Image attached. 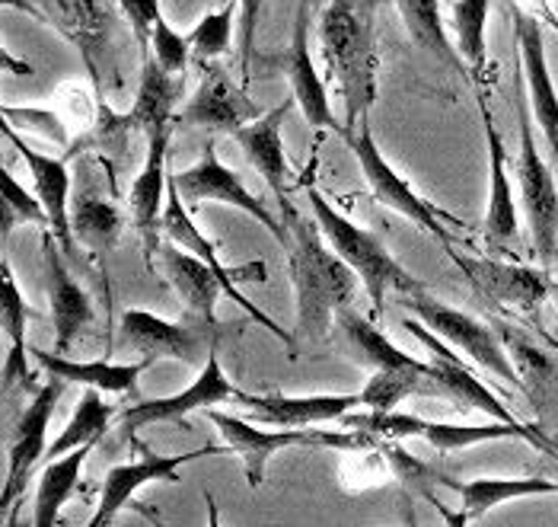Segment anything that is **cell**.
<instances>
[{"mask_svg": "<svg viewBox=\"0 0 558 527\" xmlns=\"http://www.w3.org/2000/svg\"><path fill=\"white\" fill-rule=\"evenodd\" d=\"M281 224L288 230V272L298 295L294 343H326L339 310L354 304L357 275L336 256L316 218H306L294 199L281 205Z\"/></svg>", "mask_w": 558, "mask_h": 527, "instance_id": "1", "label": "cell"}, {"mask_svg": "<svg viewBox=\"0 0 558 527\" xmlns=\"http://www.w3.org/2000/svg\"><path fill=\"white\" fill-rule=\"evenodd\" d=\"M377 10L380 0H329L319 13L316 36L329 64V81L344 103L342 129L367 119L377 103Z\"/></svg>", "mask_w": 558, "mask_h": 527, "instance_id": "2", "label": "cell"}, {"mask_svg": "<svg viewBox=\"0 0 558 527\" xmlns=\"http://www.w3.org/2000/svg\"><path fill=\"white\" fill-rule=\"evenodd\" d=\"M306 202H310V212H313V218L319 224L326 243L336 250L339 260L351 265L357 282L364 285V291L371 298V308H374V316H380L387 310L389 291H396V295L425 291V282L415 278L405 265L389 253L384 237H377L374 230H364L354 220L344 218L342 212L313 182H306Z\"/></svg>", "mask_w": 558, "mask_h": 527, "instance_id": "3", "label": "cell"}, {"mask_svg": "<svg viewBox=\"0 0 558 527\" xmlns=\"http://www.w3.org/2000/svg\"><path fill=\"white\" fill-rule=\"evenodd\" d=\"M339 134L344 137V147L351 151V157L357 160V170L364 176L371 195L377 199V205H384V208H389L399 218L412 220L418 230H425L428 237H434L444 247L457 243V237H453V230L447 224L460 227V220L453 218V215H447V212H440L437 205H430L428 199L409 179H402V173L384 157V151H380L374 132H371L367 119H361L357 125H344Z\"/></svg>", "mask_w": 558, "mask_h": 527, "instance_id": "4", "label": "cell"}, {"mask_svg": "<svg viewBox=\"0 0 558 527\" xmlns=\"http://www.w3.org/2000/svg\"><path fill=\"white\" fill-rule=\"evenodd\" d=\"M339 426L377 435V439H422L437 454H453V451H466V447L485 444V441L505 439L530 441L533 447L549 454V435L539 426H508V422H498V419H492L488 426H450V422H430V419L396 412V409H389V412H374V409L354 412L351 409L339 419Z\"/></svg>", "mask_w": 558, "mask_h": 527, "instance_id": "5", "label": "cell"}, {"mask_svg": "<svg viewBox=\"0 0 558 527\" xmlns=\"http://www.w3.org/2000/svg\"><path fill=\"white\" fill-rule=\"evenodd\" d=\"M205 419L217 426V432L223 435V447L227 454H236L243 460V470H246V483L250 489H258L265 483V474H268V460L284 451V447H336V451H348V447H361V444H371L377 435H367V432H354V429H344V432H326V429H256L250 419L243 416H230V412H220L217 406L205 409Z\"/></svg>", "mask_w": 558, "mask_h": 527, "instance_id": "6", "label": "cell"}, {"mask_svg": "<svg viewBox=\"0 0 558 527\" xmlns=\"http://www.w3.org/2000/svg\"><path fill=\"white\" fill-rule=\"evenodd\" d=\"M517 129H520V157H517V179L523 215L530 224L533 253L543 268H553L558 260V185L549 164L543 160L533 134V116L526 109V96L517 93Z\"/></svg>", "mask_w": 558, "mask_h": 527, "instance_id": "7", "label": "cell"}, {"mask_svg": "<svg viewBox=\"0 0 558 527\" xmlns=\"http://www.w3.org/2000/svg\"><path fill=\"white\" fill-rule=\"evenodd\" d=\"M402 308L409 310L415 320H422L430 333H437L444 343H450L453 349H460L470 361H475L482 371L495 374L498 381H505L508 387H514L523 394L520 374L508 358V349L501 343V336L495 333L492 323L475 320L466 310L450 308L437 298H430L428 291H415V295H399Z\"/></svg>", "mask_w": 558, "mask_h": 527, "instance_id": "8", "label": "cell"}, {"mask_svg": "<svg viewBox=\"0 0 558 527\" xmlns=\"http://www.w3.org/2000/svg\"><path fill=\"white\" fill-rule=\"evenodd\" d=\"M160 230H163V237L172 240L175 247L189 250L192 256H198L202 263L208 265L217 278L223 282L227 298H230V301H236L240 308L246 310V316H250V320H256L258 326H265L275 339H281L288 349L298 351L294 333L281 330V326H278L265 310L256 308V304H253L250 298H243V291H240V285H243V282H268V268H265V263H246V265H240V268H230V265L220 263V260H217V243L215 240H208V237L198 230V224L192 220V215H189V205L182 202V195H179V189H175V182H172V173H170V192H167V205H163V218H160Z\"/></svg>", "mask_w": 558, "mask_h": 527, "instance_id": "9", "label": "cell"}, {"mask_svg": "<svg viewBox=\"0 0 558 527\" xmlns=\"http://www.w3.org/2000/svg\"><path fill=\"white\" fill-rule=\"evenodd\" d=\"M310 26H313V0H301L298 7V23H294V36L291 45L271 55H253V74H284V81L291 84V96L303 112V119L310 122L313 132H342V122L329 103V89L323 74L313 64V51H310Z\"/></svg>", "mask_w": 558, "mask_h": 527, "instance_id": "10", "label": "cell"}, {"mask_svg": "<svg viewBox=\"0 0 558 527\" xmlns=\"http://www.w3.org/2000/svg\"><path fill=\"white\" fill-rule=\"evenodd\" d=\"M217 333L220 326L182 316L179 323H170L150 310L129 308L119 320V343L125 349L137 351L144 361H160L170 358L189 368H202L208 355L217 351Z\"/></svg>", "mask_w": 558, "mask_h": 527, "instance_id": "11", "label": "cell"}, {"mask_svg": "<svg viewBox=\"0 0 558 527\" xmlns=\"http://www.w3.org/2000/svg\"><path fill=\"white\" fill-rule=\"evenodd\" d=\"M402 326L430 351V384H434V399H447L463 412H485L488 419L508 422V426H526L520 422L514 412L505 406V399L498 394H492L482 378H475V371L457 355L450 351V343H444L437 333H430L428 326L415 316L402 320Z\"/></svg>", "mask_w": 558, "mask_h": 527, "instance_id": "12", "label": "cell"}, {"mask_svg": "<svg viewBox=\"0 0 558 527\" xmlns=\"http://www.w3.org/2000/svg\"><path fill=\"white\" fill-rule=\"evenodd\" d=\"M447 256L470 278L478 298L517 316L533 320L553 291V275L543 265L533 268V265L501 263V260H475V256L457 253L453 247H447Z\"/></svg>", "mask_w": 558, "mask_h": 527, "instance_id": "13", "label": "cell"}, {"mask_svg": "<svg viewBox=\"0 0 558 527\" xmlns=\"http://www.w3.org/2000/svg\"><path fill=\"white\" fill-rule=\"evenodd\" d=\"M172 182H175V189H179V195H182V202H185L189 208H198L202 202H220V205H227V208H236V212L256 218L281 247L288 243V230H284L281 218H275V215L262 205V199H256V195L243 185V179L233 173L230 167L220 164L215 141L205 144L202 157H198L189 170L172 173Z\"/></svg>", "mask_w": 558, "mask_h": 527, "instance_id": "14", "label": "cell"}, {"mask_svg": "<svg viewBox=\"0 0 558 527\" xmlns=\"http://www.w3.org/2000/svg\"><path fill=\"white\" fill-rule=\"evenodd\" d=\"M202 84L189 96V103L175 112L179 125L189 129H205L211 134H233L240 132L243 125L256 122L262 116V106L253 103V96L246 93V84H236L233 74L208 61L202 64Z\"/></svg>", "mask_w": 558, "mask_h": 527, "instance_id": "15", "label": "cell"}, {"mask_svg": "<svg viewBox=\"0 0 558 527\" xmlns=\"http://www.w3.org/2000/svg\"><path fill=\"white\" fill-rule=\"evenodd\" d=\"M208 454H227V447H215V444H205L198 451H185V454H154V451H144L137 460L131 464H119L106 474L102 489H99V505H96V515L89 518V527L112 525L119 518V512H125L134 495L150 483H179V470L198 457H208Z\"/></svg>", "mask_w": 558, "mask_h": 527, "instance_id": "16", "label": "cell"}, {"mask_svg": "<svg viewBox=\"0 0 558 527\" xmlns=\"http://www.w3.org/2000/svg\"><path fill=\"white\" fill-rule=\"evenodd\" d=\"M64 394V381L58 378H48L39 394L33 396V403L23 409L16 429H13V439H10V451H7V480L0 489V515L23 499L26 483L36 470V464L45 460V447H48V426H51V416L58 409V399Z\"/></svg>", "mask_w": 558, "mask_h": 527, "instance_id": "17", "label": "cell"}, {"mask_svg": "<svg viewBox=\"0 0 558 527\" xmlns=\"http://www.w3.org/2000/svg\"><path fill=\"white\" fill-rule=\"evenodd\" d=\"M514 45H517V64H520V77L526 84V103H530V116L533 125L543 132L546 144L553 147L558 160V89L549 71V58H546V36H543V23L523 10L514 7Z\"/></svg>", "mask_w": 558, "mask_h": 527, "instance_id": "18", "label": "cell"}, {"mask_svg": "<svg viewBox=\"0 0 558 527\" xmlns=\"http://www.w3.org/2000/svg\"><path fill=\"white\" fill-rule=\"evenodd\" d=\"M170 134L172 129H157V132L147 134V157H144V167L134 176L129 192L131 220H134L137 237H141L147 268H154L157 253L163 247L160 243V233H163L160 218H163V205H167V192H170V167H167Z\"/></svg>", "mask_w": 558, "mask_h": 527, "instance_id": "19", "label": "cell"}, {"mask_svg": "<svg viewBox=\"0 0 558 527\" xmlns=\"http://www.w3.org/2000/svg\"><path fill=\"white\" fill-rule=\"evenodd\" d=\"M236 396V387L230 384V378L223 374L217 351L208 355V361L198 368V378L172 396H160V399H137L129 406L119 422L125 432H137V429H150V426H167V422H182L189 412H205L208 406L227 403Z\"/></svg>", "mask_w": 558, "mask_h": 527, "instance_id": "20", "label": "cell"}, {"mask_svg": "<svg viewBox=\"0 0 558 527\" xmlns=\"http://www.w3.org/2000/svg\"><path fill=\"white\" fill-rule=\"evenodd\" d=\"M478 116H482V132H485V147H488V205H485V243L495 250H508L520 240V224H517V199L511 173H508V147L505 137L495 125V116L488 109V93L478 89Z\"/></svg>", "mask_w": 558, "mask_h": 527, "instance_id": "21", "label": "cell"}, {"mask_svg": "<svg viewBox=\"0 0 558 527\" xmlns=\"http://www.w3.org/2000/svg\"><path fill=\"white\" fill-rule=\"evenodd\" d=\"M43 272L51 326H54V351L68 355L77 343V336L93 323V301L84 291V285L71 275V268L64 263V250L48 227H43Z\"/></svg>", "mask_w": 558, "mask_h": 527, "instance_id": "22", "label": "cell"}, {"mask_svg": "<svg viewBox=\"0 0 558 527\" xmlns=\"http://www.w3.org/2000/svg\"><path fill=\"white\" fill-rule=\"evenodd\" d=\"M250 422L275 426V429H313L326 422H339L344 412L361 409V394H313V396H288V394H243L233 396Z\"/></svg>", "mask_w": 558, "mask_h": 527, "instance_id": "23", "label": "cell"}, {"mask_svg": "<svg viewBox=\"0 0 558 527\" xmlns=\"http://www.w3.org/2000/svg\"><path fill=\"white\" fill-rule=\"evenodd\" d=\"M16 154L23 157V164L29 167L36 195L43 202L45 215H48V230L54 233V240L61 243L64 256H74V233H71V173H68V157H51L39 147H33L20 132L7 137Z\"/></svg>", "mask_w": 558, "mask_h": 527, "instance_id": "24", "label": "cell"}, {"mask_svg": "<svg viewBox=\"0 0 558 527\" xmlns=\"http://www.w3.org/2000/svg\"><path fill=\"white\" fill-rule=\"evenodd\" d=\"M294 96L281 106H275L271 112H262L256 122L243 125L240 132H233L236 144L243 147L246 160L256 167V173L262 176V182L271 189V195L278 199V205L291 202V164H288V154H284V119L291 112Z\"/></svg>", "mask_w": 558, "mask_h": 527, "instance_id": "25", "label": "cell"}, {"mask_svg": "<svg viewBox=\"0 0 558 527\" xmlns=\"http://www.w3.org/2000/svg\"><path fill=\"white\" fill-rule=\"evenodd\" d=\"M157 260H160V268H163L167 282L172 285V291L179 295L185 316L220 326L217 323V301L227 298V288H223V282L217 278L215 272L198 256H192L189 250L175 247L172 240H167L160 247Z\"/></svg>", "mask_w": 558, "mask_h": 527, "instance_id": "26", "label": "cell"}, {"mask_svg": "<svg viewBox=\"0 0 558 527\" xmlns=\"http://www.w3.org/2000/svg\"><path fill=\"white\" fill-rule=\"evenodd\" d=\"M495 333L501 336L508 358L520 374V384H523V396L530 399V406L546 416L553 409V403L558 399V355L549 349H543L530 333H523L520 326L511 323H501L495 320L492 323Z\"/></svg>", "mask_w": 558, "mask_h": 527, "instance_id": "27", "label": "cell"}, {"mask_svg": "<svg viewBox=\"0 0 558 527\" xmlns=\"http://www.w3.org/2000/svg\"><path fill=\"white\" fill-rule=\"evenodd\" d=\"M29 355L48 378H58L64 384L96 387L102 394H137V378L150 368V361L144 358L131 364H112V361H74L61 351L45 349H29Z\"/></svg>", "mask_w": 558, "mask_h": 527, "instance_id": "28", "label": "cell"}, {"mask_svg": "<svg viewBox=\"0 0 558 527\" xmlns=\"http://www.w3.org/2000/svg\"><path fill=\"white\" fill-rule=\"evenodd\" d=\"M453 492H460V515H447L450 525H470L485 518L492 508L508 505L514 499H533V495H558L556 480L546 477H478L470 483H450Z\"/></svg>", "mask_w": 558, "mask_h": 527, "instance_id": "29", "label": "cell"}, {"mask_svg": "<svg viewBox=\"0 0 558 527\" xmlns=\"http://www.w3.org/2000/svg\"><path fill=\"white\" fill-rule=\"evenodd\" d=\"M182 96V77L163 71L154 55H144L141 64V84H137V99L131 106L125 125L129 132H157V129H172L175 125V106Z\"/></svg>", "mask_w": 558, "mask_h": 527, "instance_id": "30", "label": "cell"}, {"mask_svg": "<svg viewBox=\"0 0 558 527\" xmlns=\"http://www.w3.org/2000/svg\"><path fill=\"white\" fill-rule=\"evenodd\" d=\"M33 316L29 304L23 301V291L16 285V275L7 263V256L0 253V336H7L10 343V355L7 364L0 371L3 384H29V364H26V320Z\"/></svg>", "mask_w": 558, "mask_h": 527, "instance_id": "31", "label": "cell"}, {"mask_svg": "<svg viewBox=\"0 0 558 527\" xmlns=\"http://www.w3.org/2000/svg\"><path fill=\"white\" fill-rule=\"evenodd\" d=\"M71 233H74V243L86 247L93 256L106 260L122 230H125V215L122 208L112 202V199H102L96 192H81L77 199H71Z\"/></svg>", "mask_w": 558, "mask_h": 527, "instance_id": "32", "label": "cell"}, {"mask_svg": "<svg viewBox=\"0 0 558 527\" xmlns=\"http://www.w3.org/2000/svg\"><path fill=\"white\" fill-rule=\"evenodd\" d=\"M392 3H396L399 16L405 23L409 39L418 45L422 51H428L434 61H440L447 71H453L463 81H470V68L460 58L457 45L450 43L447 26L440 20V0H392Z\"/></svg>", "mask_w": 558, "mask_h": 527, "instance_id": "33", "label": "cell"}, {"mask_svg": "<svg viewBox=\"0 0 558 527\" xmlns=\"http://www.w3.org/2000/svg\"><path fill=\"white\" fill-rule=\"evenodd\" d=\"M336 326L342 330L348 349L354 351V358L371 368V371H399V368H418L422 361L409 351H402L399 346L389 343V336L374 323V320H364L354 304L351 308L339 310L336 316Z\"/></svg>", "mask_w": 558, "mask_h": 527, "instance_id": "34", "label": "cell"}, {"mask_svg": "<svg viewBox=\"0 0 558 527\" xmlns=\"http://www.w3.org/2000/svg\"><path fill=\"white\" fill-rule=\"evenodd\" d=\"M96 444L74 447L54 460H45L43 474H39V489H36V505H33V522L36 527L58 525V515L64 508V502L81 489V474H84L86 457L93 454Z\"/></svg>", "mask_w": 558, "mask_h": 527, "instance_id": "35", "label": "cell"}, {"mask_svg": "<svg viewBox=\"0 0 558 527\" xmlns=\"http://www.w3.org/2000/svg\"><path fill=\"white\" fill-rule=\"evenodd\" d=\"M450 7V26L457 36V51L470 68V81L475 87L485 89L488 84V43H485V26H488V10L492 0H447Z\"/></svg>", "mask_w": 558, "mask_h": 527, "instance_id": "36", "label": "cell"}, {"mask_svg": "<svg viewBox=\"0 0 558 527\" xmlns=\"http://www.w3.org/2000/svg\"><path fill=\"white\" fill-rule=\"evenodd\" d=\"M112 419H116V406L102 399V391L84 387V396H81L74 416L68 419L61 435L45 447V460H54L74 447H84V444H99L102 435L109 432Z\"/></svg>", "mask_w": 558, "mask_h": 527, "instance_id": "37", "label": "cell"}, {"mask_svg": "<svg viewBox=\"0 0 558 527\" xmlns=\"http://www.w3.org/2000/svg\"><path fill=\"white\" fill-rule=\"evenodd\" d=\"M409 396H434L430 384V361L418 368H399V371H374L367 387L361 391V406L374 412H389Z\"/></svg>", "mask_w": 558, "mask_h": 527, "instance_id": "38", "label": "cell"}, {"mask_svg": "<svg viewBox=\"0 0 558 527\" xmlns=\"http://www.w3.org/2000/svg\"><path fill=\"white\" fill-rule=\"evenodd\" d=\"M339 480L351 495H364V492H377L396 480L392 467H389L387 454L380 447V439L361 447H348L342 451V464H339Z\"/></svg>", "mask_w": 558, "mask_h": 527, "instance_id": "39", "label": "cell"}, {"mask_svg": "<svg viewBox=\"0 0 558 527\" xmlns=\"http://www.w3.org/2000/svg\"><path fill=\"white\" fill-rule=\"evenodd\" d=\"M233 10H236V0H227L223 7L208 10L195 23V29L189 33L192 61L208 64V61H217V58L230 55V48H233Z\"/></svg>", "mask_w": 558, "mask_h": 527, "instance_id": "40", "label": "cell"}, {"mask_svg": "<svg viewBox=\"0 0 558 527\" xmlns=\"http://www.w3.org/2000/svg\"><path fill=\"white\" fill-rule=\"evenodd\" d=\"M54 96H58V106H61L58 112H61V119H64L68 129H71V137H74V134H77V137H86V134L96 132V125H99L106 106H99L96 93L86 87L84 81H68V84H61Z\"/></svg>", "mask_w": 558, "mask_h": 527, "instance_id": "41", "label": "cell"}, {"mask_svg": "<svg viewBox=\"0 0 558 527\" xmlns=\"http://www.w3.org/2000/svg\"><path fill=\"white\" fill-rule=\"evenodd\" d=\"M7 125L20 134H36L48 144L68 147L71 144V129L61 119L58 109H39V106H0Z\"/></svg>", "mask_w": 558, "mask_h": 527, "instance_id": "42", "label": "cell"}, {"mask_svg": "<svg viewBox=\"0 0 558 527\" xmlns=\"http://www.w3.org/2000/svg\"><path fill=\"white\" fill-rule=\"evenodd\" d=\"M144 55H154V61L170 71L175 77L185 74V68L192 64V45H189V36H182L179 29H172L170 20L160 13L157 23H154V33H150V48Z\"/></svg>", "mask_w": 558, "mask_h": 527, "instance_id": "43", "label": "cell"}, {"mask_svg": "<svg viewBox=\"0 0 558 527\" xmlns=\"http://www.w3.org/2000/svg\"><path fill=\"white\" fill-rule=\"evenodd\" d=\"M236 7H240V58H236V71H240V84L250 87V81H253V55H256L258 16L265 13V0H236Z\"/></svg>", "mask_w": 558, "mask_h": 527, "instance_id": "44", "label": "cell"}, {"mask_svg": "<svg viewBox=\"0 0 558 527\" xmlns=\"http://www.w3.org/2000/svg\"><path fill=\"white\" fill-rule=\"evenodd\" d=\"M0 195L10 199V202L16 205V212L23 215V220H29V224H36V227H48V215H45L39 195L29 192L16 176L10 173V170L3 167V160H0Z\"/></svg>", "mask_w": 558, "mask_h": 527, "instance_id": "45", "label": "cell"}, {"mask_svg": "<svg viewBox=\"0 0 558 527\" xmlns=\"http://www.w3.org/2000/svg\"><path fill=\"white\" fill-rule=\"evenodd\" d=\"M116 3L122 7L131 33H134V39L141 45V55H144V51L150 48L154 23H157V16L163 13V10H160V0H116Z\"/></svg>", "mask_w": 558, "mask_h": 527, "instance_id": "46", "label": "cell"}, {"mask_svg": "<svg viewBox=\"0 0 558 527\" xmlns=\"http://www.w3.org/2000/svg\"><path fill=\"white\" fill-rule=\"evenodd\" d=\"M0 74H13V77H33L36 68L23 58H16L13 51H7V45H0Z\"/></svg>", "mask_w": 558, "mask_h": 527, "instance_id": "47", "label": "cell"}, {"mask_svg": "<svg viewBox=\"0 0 558 527\" xmlns=\"http://www.w3.org/2000/svg\"><path fill=\"white\" fill-rule=\"evenodd\" d=\"M20 220H23V215L16 212V205H13L10 199L0 195V247L10 240V233H13V227H16Z\"/></svg>", "mask_w": 558, "mask_h": 527, "instance_id": "48", "label": "cell"}, {"mask_svg": "<svg viewBox=\"0 0 558 527\" xmlns=\"http://www.w3.org/2000/svg\"><path fill=\"white\" fill-rule=\"evenodd\" d=\"M68 7L77 13V20H84L86 26H96V20H99L96 0H68Z\"/></svg>", "mask_w": 558, "mask_h": 527, "instance_id": "49", "label": "cell"}, {"mask_svg": "<svg viewBox=\"0 0 558 527\" xmlns=\"http://www.w3.org/2000/svg\"><path fill=\"white\" fill-rule=\"evenodd\" d=\"M0 7H10V10H20V13H29L36 20H43V10L33 0H0Z\"/></svg>", "mask_w": 558, "mask_h": 527, "instance_id": "50", "label": "cell"}, {"mask_svg": "<svg viewBox=\"0 0 558 527\" xmlns=\"http://www.w3.org/2000/svg\"><path fill=\"white\" fill-rule=\"evenodd\" d=\"M549 298H553V304H556V310H558V275L553 278V291H549Z\"/></svg>", "mask_w": 558, "mask_h": 527, "instance_id": "51", "label": "cell"}, {"mask_svg": "<svg viewBox=\"0 0 558 527\" xmlns=\"http://www.w3.org/2000/svg\"><path fill=\"white\" fill-rule=\"evenodd\" d=\"M549 454H556L558 457V435H549Z\"/></svg>", "mask_w": 558, "mask_h": 527, "instance_id": "52", "label": "cell"}, {"mask_svg": "<svg viewBox=\"0 0 558 527\" xmlns=\"http://www.w3.org/2000/svg\"><path fill=\"white\" fill-rule=\"evenodd\" d=\"M553 7H556V16H558V0H553Z\"/></svg>", "mask_w": 558, "mask_h": 527, "instance_id": "53", "label": "cell"}]
</instances>
